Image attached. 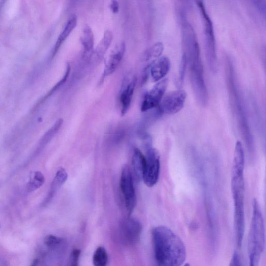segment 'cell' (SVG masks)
<instances>
[{
	"label": "cell",
	"instance_id": "6da1fadb",
	"mask_svg": "<svg viewBox=\"0 0 266 266\" xmlns=\"http://www.w3.org/2000/svg\"><path fill=\"white\" fill-rule=\"evenodd\" d=\"M183 54L185 55L192 88L198 102L204 106L208 103V92L204 79L200 48L195 29L186 18L185 11H180Z\"/></svg>",
	"mask_w": 266,
	"mask_h": 266
},
{
	"label": "cell",
	"instance_id": "7a4b0ae2",
	"mask_svg": "<svg viewBox=\"0 0 266 266\" xmlns=\"http://www.w3.org/2000/svg\"><path fill=\"white\" fill-rule=\"evenodd\" d=\"M155 258L158 266H181L186 258L185 246L178 235L167 227L152 231Z\"/></svg>",
	"mask_w": 266,
	"mask_h": 266
},
{
	"label": "cell",
	"instance_id": "3957f363",
	"mask_svg": "<svg viewBox=\"0 0 266 266\" xmlns=\"http://www.w3.org/2000/svg\"><path fill=\"white\" fill-rule=\"evenodd\" d=\"M245 156L241 141L236 142L232 163L231 189L234 202V210H245Z\"/></svg>",
	"mask_w": 266,
	"mask_h": 266
},
{
	"label": "cell",
	"instance_id": "277c9868",
	"mask_svg": "<svg viewBox=\"0 0 266 266\" xmlns=\"http://www.w3.org/2000/svg\"><path fill=\"white\" fill-rule=\"evenodd\" d=\"M196 4L203 23L207 62L211 71L215 73L218 70V60L213 21L207 12L203 2L197 1Z\"/></svg>",
	"mask_w": 266,
	"mask_h": 266
},
{
	"label": "cell",
	"instance_id": "5b68a950",
	"mask_svg": "<svg viewBox=\"0 0 266 266\" xmlns=\"http://www.w3.org/2000/svg\"><path fill=\"white\" fill-rule=\"evenodd\" d=\"M252 205L253 213L249 250H254L262 253L265 245L264 220L260 205L256 199L253 200Z\"/></svg>",
	"mask_w": 266,
	"mask_h": 266
},
{
	"label": "cell",
	"instance_id": "8992f818",
	"mask_svg": "<svg viewBox=\"0 0 266 266\" xmlns=\"http://www.w3.org/2000/svg\"><path fill=\"white\" fill-rule=\"evenodd\" d=\"M151 140L146 143L145 167L142 181L145 185L153 187L158 183L160 173V157L157 151L152 146Z\"/></svg>",
	"mask_w": 266,
	"mask_h": 266
},
{
	"label": "cell",
	"instance_id": "52a82bcc",
	"mask_svg": "<svg viewBox=\"0 0 266 266\" xmlns=\"http://www.w3.org/2000/svg\"><path fill=\"white\" fill-rule=\"evenodd\" d=\"M120 186L124 198L126 208L130 216L135 208L137 198L132 174L128 165H125L123 168Z\"/></svg>",
	"mask_w": 266,
	"mask_h": 266
},
{
	"label": "cell",
	"instance_id": "ba28073f",
	"mask_svg": "<svg viewBox=\"0 0 266 266\" xmlns=\"http://www.w3.org/2000/svg\"><path fill=\"white\" fill-rule=\"evenodd\" d=\"M186 98L187 94L184 90L173 91L163 97L158 108L162 114H176L184 107Z\"/></svg>",
	"mask_w": 266,
	"mask_h": 266
},
{
	"label": "cell",
	"instance_id": "9c48e42d",
	"mask_svg": "<svg viewBox=\"0 0 266 266\" xmlns=\"http://www.w3.org/2000/svg\"><path fill=\"white\" fill-rule=\"evenodd\" d=\"M168 84V79L164 78L158 82L152 89L145 94L141 106L142 112L156 108L159 106L164 97Z\"/></svg>",
	"mask_w": 266,
	"mask_h": 266
},
{
	"label": "cell",
	"instance_id": "30bf717a",
	"mask_svg": "<svg viewBox=\"0 0 266 266\" xmlns=\"http://www.w3.org/2000/svg\"><path fill=\"white\" fill-rule=\"evenodd\" d=\"M136 83V76L132 74L127 75L123 80L120 94L122 115H125L130 108Z\"/></svg>",
	"mask_w": 266,
	"mask_h": 266
},
{
	"label": "cell",
	"instance_id": "8fae6325",
	"mask_svg": "<svg viewBox=\"0 0 266 266\" xmlns=\"http://www.w3.org/2000/svg\"><path fill=\"white\" fill-rule=\"evenodd\" d=\"M141 231V223L135 219L128 218L122 224V238L125 243L127 245H136L139 240Z\"/></svg>",
	"mask_w": 266,
	"mask_h": 266
},
{
	"label": "cell",
	"instance_id": "7c38bea8",
	"mask_svg": "<svg viewBox=\"0 0 266 266\" xmlns=\"http://www.w3.org/2000/svg\"><path fill=\"white\" fill-rule=\"evenodd\" d=\"M126 50V44L122 42L115 45L111 51L105 62L102 80L115 71L123 60Z\"/></svg>",
	"mask_w": 266,
	"mask_h": 266
},
{
	"label": "cell",
	"instance_id": "4fadbf2b",
	"mask_svg": "<svg viewBox=\"0 0 266 266\" xmlns=\"http://www.w3.org/2000/svg\"><path fill=\"white\" fill-rule=\"evenodd\" d=\"M171 68L170 59L166 56L160 57L151 66V75L154 82L164 79Z\"/></svg>",
	"mask_w": 266,
	"mask_h": 266
},
{
	"label": "cell",
	"instance_id": "5bb4252c",
	"mask_svg": "<svg viewBox=\"0 0 266 266\" xmlns=\"http://www.w3.org/2000/svg\"><path fill=\"white\" fill-rule=\"evenodd\" d=\"M68 179V174L64 168H60L57 172L54 179L51 184L48 195L42 205H47L53 199L59 189L66 182Z\"/></svg>",
	"mask_w": 266,
	"mask_h": 266
},
{
	"label": "cell",
	"instance_id": "9a60e30c",
	"mask_svg": "<svg viewBox=\"0 0 266 266\" xmlns=\"http://www.w3.org/2000/svg\"><path fill=\"white\" fill-rule=\"evenodd\" d=\"M81 42L83 47V55L90 58L94 52V35L90 26L86 25L83 28Z\"/></svg>",
	"mask_w": 266,
	"mask_h": 266
},
{
	"label": "cell",
	"instance_id": "2e32d148",
	"mask_svg": "<svg viewBox=\"0 0 266 266\" xmlns=\"http://www.w3.org/2000/svg\"><path fill=\"white\" fill-rule=\"evenodd\" d=\"M77 25V18L76 15H72L70 17L68 21H67L66 25L61 33L60 35L59 36L56 43L53 49L52 57H54L59 49H60L62 44L67 40L68 37L70 36L71 33L74 30L75 28Z\"/></svg>",
	"mask_w": 266,
	"mask_h": 266
},
{
	"label": "cell",
	"instance_id": "e0dca14e",
	"mask_svg": "<svg viewBox=\"0 0 266 266\" xmlns=\"http://www.w3.org/2000/svg\"><path fill=\"white\" fill-rule=\"evenodd\" d=\"M112 33L109 31H106L102 39L93 54L96 62L100 63L103 60L107 51L112 43Z\"/></svg>",
	"mask_w": 266,
	"mask_h": 266
},
{
	"label": "cell",
	"instance_id": "ac0fdd59",
	"mask_svg": "<svg viewBox=\"0 0 266 266\" xmlns=\"http://www.w3.org/2000/svg\"><path fill=\"white\" fill-rule=\"evenodd\" d=\"M164 50L162 43L158 42L147 49L143 55V61L149 68L160 57Z\"/></svg>",
	"mask_w": 266,
	"mask_h": 266
},
{
	"label": "cell",
	"instance_id": "d6986e66",
	"mask_svg": "<svg viewBox=\"0 0 266 266\" xmlns=\"http://www.w3.org/2000/svg\"><path fill=\"white\" fill-rule=\"evenodd\" d=\"M146 159L141 151L135 149L132 157V165L136 178L142 180L145 167Z\"/></svg>",
	"mask_w": 266,
	"mask_h": 266
},
{
	"label": "cell",
	"instance_id": "ffe728a7",
	"mask_svg": "<svg viewBox=\"0 0 266 266\" xmlns=\"http://www.w3.org/2000/svg\"><path fill=\"white\" fill-rule=\"evenodd\" d=\"M63 124V120L62 119H58L54 126L44 135L39 142L37 150L38 153L42 150L51 141L55 135L58 133V131L61 128Z\"/></svg>",
	"mask_w": 266,
	"mask_h": 266
},
{
	"label": "cell",
	"instance_id": "44dd1931",
	"mask_svg": "<svg viewBox=\"0 0 266 266\" xmlns=\"http://www.w3.org/2000/svg\"><path fill=\"white\" fill-rule=\"evenodd\" d=\"M70 66L69 63L67 64L66 66V69L65 71V73L64 75L63 76L62 79L58 82L56 85L52 88V89L48 92V93L41 99L37 104L35 109H36L39 105L42 104L43 103H44L48 98H49L55 91H56L59 88H60L61 86H62L65 82L67 81L68 77L69 76L70 72Z\"/></svg>",
	"mask_w": 266,
	"mask_h": 266
},
{
	"label": "cell",
	"instance_id": "7402d4cb",
	"mask_svg": "<svg viewBox=\"0 0 266 266\" xmlns=\"http://www.w3.org/2000/svg\"><path fill=\"white\" fill-rule=\"evenodd\" d=\"M108 256L104 247H100L95 251L93 257L94 266H107Z\"/></svg>",
	"mask_w": 266,
	"mask_h": 266
},
{
	"label": "cell",
	"instance_id": "603a6c76",
	"mask_svg": "<svg viewBox=\"0 0 266 266\" xmlns=\"http://www.w3.org/2000/svg\"><path fill=\"white\" fill-rule=\"evenodd\" d=\"M45 182L44 175L40 172H36L32 180L27 185L29 192H32L40 188Z\"/></svg>",
	"mask_w": 266,
	"mask_h": 266
},
{
	"label": "cell",
	"instance_id": "cb8c5ba5",
	"mask_svg": "<svg viewBox=\"0 0 266 266\" xmlns=\"http://www.w3.org/2000/svg\"><path fill=\"white\" fill-rule=\"evenodd\" d=\"M62 243L61 239L53 235H49L44 239V244L51 249L57 248Z\"/></svg>",
	"mask_w": 266,
	"mask_h": 266
},
{
	"label": "cell",
	"instance_id": "d4e9b609",
	"mask_svg": "<svg viewBox=\"0 0 266 266\" xmlns=\"http://www.w3.org/2000/svg\"><path fill=\"white\" fill-rule=\"evenodd\" d=\"M187 67V64L186 61V59L184 54H183L181 65H180V76L179 78V84L182 85L184 82V80L185 79V74L186 72V69Z\"/></svg>",
	"mask_w": 266,
	"mask_h": 266
},
{
	"label": "cell",
	"instance_id": "484cf974",
	"mask_svg": "<svg viewBox=\"0 0 266 266\" xmlns=\"http://www.w3.org/2000/svg\"><path fill=\"white\" fill-rule=\"evenodd\" d=\"M229 266H245L243 259L237 251L233 253Z\"/></svg>",
	"mask_w": 266,
	"mask_h": 266
},
{
	"label": "cell",
	"instance_id": "4316f807",
	"mask_svg": "<svg viewBox=\"0 0 266 266\" xmlns=\"http://www.w3.org/2000/svg\"><path fill=\"white\" fill-rule=\"evenodd\" d=\"M250 266H259L261 255L255 252H249Z\"/></svg>",
	"mask_w": 266,
	"mask_h": 266
},
{
	"label": "cell",
	"instance_id": "83f0119b",
	"mask_svg": "<svg viewBox=\"0 0 266 266\" xmlns=\"http://www.w3.org/2000/svg\"><path fill=\"white\" fill-rule=\"evenodd\" d=\"M81 251L75 249L72 251L70 259L69 266H78Z\"/></svg>",
	"mask_w": 266,
	"mask_h": 266
},
{
	"label": "cell",
	"instance_id": "f1b7e54d",
	"mask_svg": "<svg viewBox=\"0 0 266 266\" xmlns=\"http://www.w3.org/2000/svg\"><path fill=\"white\" fill-rule=\"evenodd\" d=\"M254 6L258 11L265 17V1H254Z\"/></svg>",
	"mask_w": 266,
	"mask_h": 266
},
{
	"label": "cell",
	"instance_id": "f546056e",
	"mask_svg": "<svg viewBox=\"0 0 266 266\" xmlns=\"http://www.w3.org/2000/svg\"><path fill=\"white\" fill-rule=\"evenodd\" d=\"M110 8L113 14H117L119 11V4L113 0L110 3Z\"/></svg>",
	"mask_w": 266,
	"mask_h": 266
},
{
	"label": "cell",
	"instance_id": "4dcf8cb0",
	"mask_svg": "<svg viewBox=\"0 0 266 266\" xmlns=\"http://www.w3.org/2000/svg\"><path fill=\"white\" fill-rule=\"evenodd\" d=\"M39 260L38 259H35L32 262L31 266H38Z\"/></svg>",
	"mask_w": 266,
	"mask_h": 266
},
{
	"label": "cell",
	"instance_id": "1f68e13d",
	"mask_svg": "<svg viewBox=\"0 0 266 266\" xmlns=\"http://www.w3.org/2000/svg\"><path fill=\"white\" fill-rule=\"evenodd\" d=\"M184 266H190V264L188 263H186Z\"/></svg>",
	"mask_w": 266,
	"mask_h": 266
}]
</instances>
